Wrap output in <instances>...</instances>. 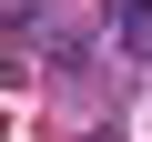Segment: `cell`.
<instances>
[]
</instances>
